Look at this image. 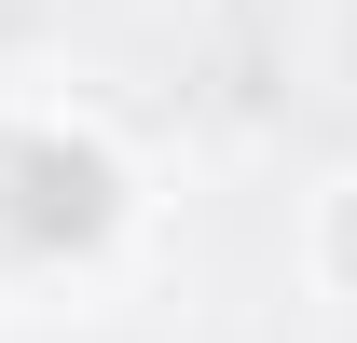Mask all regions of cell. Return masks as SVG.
<instances>
[{
    "label": "cell",
    "instance_id": "obj_1",
    "mask_svg": "<svg viewBox=\"0 0 357 343\" xmlns=\"http://www.w3.org/2000/svg\"><path fill=\"white\" fill-rule=\"evenodd\" d=\"M303 289L357 316V165H330V178L303 192Z\"/></svg>",
    "mask_w": 357,
    "mask_h": 343
}]
</instances>
